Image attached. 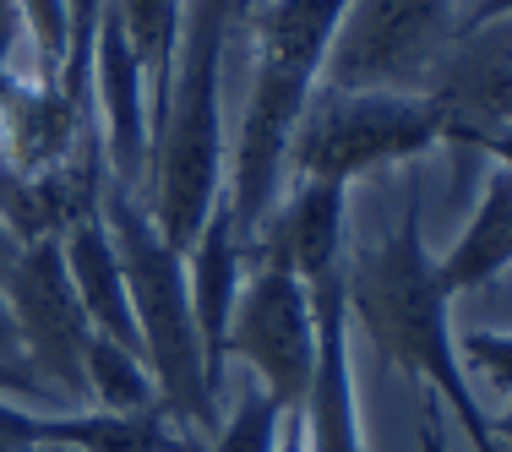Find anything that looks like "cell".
<instances>
[{"label":"cell","instance_id":"obj_26","mask_svg":"<svg viewBox=\"0 0 512 452\" xmlns=\"http://www.w3.org/2000/svg\"><path fill=\"white\" fill-rule=\"evenodd\" d=\"M496 17H512V0H469V11L458 17V33L485 28V22H496Z\"/></svg>","mask_w":512,"mask_h":452},{"label":"cell","instance_id":"obj_9","mask_svg":"<svg viewBox=\"0 0 512 452\" xmlns=\"http://www.w3.org/2000/svg\"><path fill=\"white\" fill-rule=\"evenodd\" d=\"M93 126L109 180L148 197L153 175V109H148V71L126 33V17L109 0L99 33H93Z\"/></svg>","mask_w":512,"mask_h":452},{"label":"cell","instance_id":"obj_29","mask_svg":"<svg viewBox=\"0 0 512 452\" xmlns=\"http://www.w3.org/2000/svg\"><path fill=\"white\" fill-rule=\"evenodd\" d=\"M491 436H496V442H502V447L512 452V393H507V409L491 420Z\"/></svg>","mask_w":512,"mask_h":452},{"label":"cell","instance_id":"obj_3","mask_svg":"<svg viewBox=\"0 0 512 452\" xmlns=\"http://www.w3.org/2000/svg\"><path fill=\"white\" fill-rule=\"evenodd\" d=\"M349 0H256L251 17V88L235 126V148L224 153V202L240 246H251L256 224L284 197V153L322 88L327 44L344 22Z\"/></svg>","mask_w":512,"mask_h":452},{"label":"cell","instance_id":"obj_7","mask_svg":"<svg viewBox=\"0 0 512 452\" xmlns=\"http://www.w3.org/2000/svg\"><path fill=\"white\" fill-rule=\"evenodd\" d=\"M17 316V344L22 360L55 387L71 409H88V382H82V354H88V311H82L77 289L66 273V251L60 240H33L17 251L11 273L0 278Z\"/></svg>","mask_w":512,"mask_h":452},{"label":"cell","instance_id":"obj_10","mask_svg":"<svg viewBox=\"0 0 512 452\" xmlns=\"http://www.w3.org/2000/svg\"><path fill=\"white\" fill-rule=\"evenodd\" d=\"M311 311H316V365L311 387L300 398V425H306L311 452H365L360 436V393H355V327H349L344 300V267L306 278Z\"/></svg>","mask_w":512,"mask_h":452},{"label":"cell","instance_id":"obj_19","mask_svg":"<svg viewBox=\"0 0 512 452\" xmlns=\"http://www.w3.org/2000/svg\"><path fill=\"white\" fill-rule=\"evenodd\" d=\"M126 33L142 55L148 71V109H153V137L164 120V99H169V66H175V33H180V0H115Z\"/></svg>","mask_w":512,"mask_h":452},{"label":"cell","instance_id":"obj_8","mask_svg":"<svg viewBox=\"0 0 512 452\" xmlns=\"http://www.w3.org/2000/svg\"><path fill=\"white\" fill-rule=\"evenodd\" d=\"M224 354L246 360L284 409H300L316 365V311L311 289L289 267H251V284H240L235 316H229Z\"/></svg>","mask_w":512,"mask_h":452},{"label":"cell","instance_id":"obj_32","mask_svg":"<svg viewBox=\"0 0 512 452\" xmlns=\"http://www.w3.org/2000/svg\"><path fill=\"white\" fill-rule=\"evenodd\" d=\"M507 120H512V109H507Z\"/></svg>","mask_w":512,"mask_h":452},{"label":"cell","instance_id":"obj_25","mask_svg":"<svg viewBox=\"0 0 512 452\" xmlns=\"http://www.w3.org/2000/svg\"><path fill=\"white\" fill-rule=\"evenodd\" d=\"M420 452H453V447H447L442 403H436V398H425V403H420Z\"/></svg>","mask_w":512,"mask_h":452},{"label":"cell","instance_id":"obj_11","mask_svg":"<svg viewBox=\"0 0 512 452\" xmlns=\"http://www.w3.org/2000/svg\"><path fill=\"white\" fill-rule=\"evenodd\" d=\"M425 99L442 115V142H463L474 131L507 120L512 109V17H496L485 28H469L453 39L447 60L436 66Z\"/></svg>","mask_w":512,"mask_h":452},{"label":"cell","instance_id":"obj_16","mask_svg":"<svg viewBox=\"0 0 512 452\" xmlns=\"http://www.w3.org/2000/svg\"><path fill=\"white\" fill-rule=\"evenodd\" d=\"M507 267H512V169L491 164L469 229L453 240L447 256H436V273H442L447 295H463V289L491 284Z\"/></svg>","mask_w":512,"mask_h":452},{"label":"cell","instance_id":"obj_13","mask_svg":"<svg viewBox=\"0 0 512 452\" xmlns=\"http://www.w3.org/2000/svg\"><path fill=\"white\" fill-rule=\"evenodd\" d=\"M93 137H99L93 109L66 99L60 82L17 77L0 93V164L22 169V175H44V169L71 164Z\"/></svg>","mask_w":512,"mask_h":452},{"label":"cell","instance_id":"obj_1","mask_svg":"<svg viewBox=\"0 0 512 452\" xmlns=\"http://www.w3.org/2000/svg\"><path fill=\"white\" fill-rule=\"evenodd\" d=\"M256 0H180L169 99L153 137L148 207L186 251L224 197V60L251 33Z\"/></svg>","mask_w":512,"mask_h":452},{"label":"cell","instance_id":"obj_20","mask_svg":"<svg viewBox=\"0 0 512 452\" xmlns=\"http://www.w3.org/2000/svg\"><path fill=\"white\" fill-rule=\"evenodd\" d=\"M22 6V39H28L33 71L39 82H60L71 60V6L66 0H17Z\"/></svg>","mask_w":512,"mask_h":452},{"label":"cell","instance_id":"obj_17","mask_svg":"<svg viewBox=\"0 0 512 452\" xmlns=\"http://www.w3.org/2000/svg\"><path fill=\"white\" fill-rule=\"evenodd\" d=\"M44 447L66 452H186L164 409H60L44 414Z\"/></svg>","mask_w":512,"mask_h":452},{"label":"cell","instance_id":"obj_15","mask_svg":"<svg viewBox=\"0 0 512 452\" xmlns=\"http://www.w3.org/2000/svg\"><path fill=\"white\" fill-rule=\"evenodd\" d=\"M60 251H66V273H71V289H77L82 311H88V327L99 338H115V344L137 349L142 354V338H137V316H131V295H126V273H120V256H115V240H109L104 218H82L60 235Z\"/></svg>","mask_w":512,"mask_h":452},{"label":"cell","instance_id":"obj_14","mask_svg":"<svg viewBox=\"0 0 512 452\" xmlns=\"http://www.w3.org/2000/svg\"><path fill=\"white\" fill-rule=\"evenodd\" d=\"M246 246L235 235L229 202L218 197V207L207 213V224L197 229V240L186 246V284H191V316L202 333V360L213 387H224V338H229V316H235L240 284H246Z\"/></svg>","mask_w":512,"mask_h":452},{"label":"cell","instance_id":"obj_22","mask_svg":"<svg viewBox=\"0 0 512 452\" xmlns=\"http://www.w3.org/2000/svg\"><path fill=\"white\" fill-rule=\"evenodd\" d=\"M458 354H469V365L480 376H491L502 398L512 393V333H469Z\"/></svg>","mask_w":512,"mask_h":452},{"label":"cell","instance_id":"obj_12","mask_svg":"<svg viewBox=\"0 0 512 452\" xmlns=\"http://www.w3.org/2000/svg\"><path fill=\"white\" fill-rule=\"evenodd\" d=\"M104 180H109V169H104L99 137L71 158V164L44 169V175H22V169L0 164V229H6L17 246L60 240L71 224L99 213Z\"/></svg>","mask_w":512,"mask_h":452},{"label":"cell","instance_id":"obj_6","mask_svg":"<svg viewBox=\"0 0 512 452\" xmlns=\"http://www.w3.org/2000/svg\"><path fill=\"white\" fill-rule=\"evenodd\" d=\"M458 39V0H349L322 88L425 93Z\"/></svg>","mask_w":512,"mask_h":452},{"label":"cell","instance_id":"obj_5","mask_svg":"<svg viewBox=\"0 0 512 452\" xmlns=\"http://www.w3.org/2000/svg\"><path fill=\"white\" fill-rule=\"evenodd\" d=\"M442 142V115L425 93H355L316 88L284 153V186L327 180L355 186L360 175H382L393 164L431 153Z\"/></svg>","mask_w":512,"mask_h":452},{"label":"cell","instance_id":"obj_24","mask_svg":"<svg viewBox=\"0 0 512 452\" xmlns=\"http://www.w3.org/2000/svg\"><path fill=\"white\" fill-rule=\"evenodd\" d=\"M17 50H22V6L0 0V93L17 77H28V71H17Z\"/></svg>","mask_w":512,"mask_h":452},{"label":"cell","instance_id":"obj_21","mask_svg":"<svg viewBox=\"0 0 512 452\" xmlns=\"http://www.w3.org/2000/svg\"><path fill=\"white\" fill-rule=\"evenodd\" d=\"M278 431H284V403L262 387H251L235 403L224 425H218V447L213 452H278Z\"/></svg>","mask_w":512,"mask_h":452},{"label":"cell","instance_id":"obj_18","mask_svg":"<svg viewBox=\"0 0 512 452\" xmlns=\"http://www.w3.org/2000/svg\"><path fill=\"white\" fill-rule=\"evenodd\" d=\"M82 382H88V403L93 409H158V387L153 371L137 349L115 344V338H88L82 354Z\"/></svg>","mask_w":512,"mask_h":452},{"label":"cell","instance_id":"obj_4","mask_svg":"<svg viewBox=\"0 0 512 452\" xmlns=\"http://www.w3.org/2000/svg\"><path fill=\"white\" fill-rule=\"evenodd\" d=\"M99 218L109 240H115L120 273H126V295H131V316H137L142 360H148L158 387V409L186 420L191 431L218 436L224 414H218V387L207 376L202 333H197V316H191L186 251L169 246L148 197L120 186V180H104Z\"/></svg>","mask_w":512,"mask_h":452},{"label":"cell","instance_id":"obj_28","mask_svg":"<svg viewBox=\"0 0 512 452\" xmlns=\"http://www.w3.org/2000/svg\"><path fill=\"white\" fill-rule=\"evenodd\" d=\"M278 452H311V447H306V425H300V409H284V431H278Z\"/></svg>","mask_w":512,"mask_h":452},{"label":"cell","instance_id":"obj_2","mask_svg":"<svg viewBox=\"0 0 512 452\" xmlns=\"http://www.w3.org/2000/svg\"><path fill=\"white\" fill-rule=\"evenodd\" d=\"M344 300H349V327H360L387 365H398L404 376H420L431 387V398L458 414L469 447H480L491 436V414L480 409L469 376H463L453 316H447L453 295H447L436 256L425 246L414 197L393 235L344 256Z\"/></svg>","mask_w":512,"mask_h":452},{"label":"cell","instance_id":"obj_31","mask_svg":"<svg viewBox=\"0 0 512 452\" xmlns=\"http://www.w3.org/2000/svg\"><path fill=\"white\" fill-rule=\"evenodd\" d=\"M474 452H507V447H502V442H496V436H485V442H480V447H474Z\"/></svg>","mask_w":512,"mask_h":452},{"label":"cell","instance_id":"obj_27","mask_svg":"<svg viewBox=\"0 0 512 452\" xmlns=\"http://www.w3.org/2000/svg\"><path fill=\"white\" fill-rule=\"evenodd\" d=\"M0 354H11V360H22V344H17V316H11V300H6V289H0Z\"/></svg>","mask_w":512,"mask_h":452},{"label":"cell","instance_id":"obj_30","mask_svg":"<svg viewBox=\"0 0 512 452\" xmlns=\"http://www.w3.org/2000/svg\"><path fill=\"white\" fill-rule=\"evenodd\" d=\"M17 251H22V246H17V240H11V235H6V229H0V278L11 273V262H17Z\"/></svg>","mask_w":512,"mask_h":452},{"label":"cell","instance_id":"obj_23","mask_svg":"<svg viewBox=\"0 0 512 452\" xmlns=\"http://www.w3.org/2000/svg\"><path fill=\"white\" fill-rule=\"evenodd\" d=\"M44 447V409L0 393V452H39Z\"/></svg>","mask_w":512,"mask_h":452}]
</instances>
